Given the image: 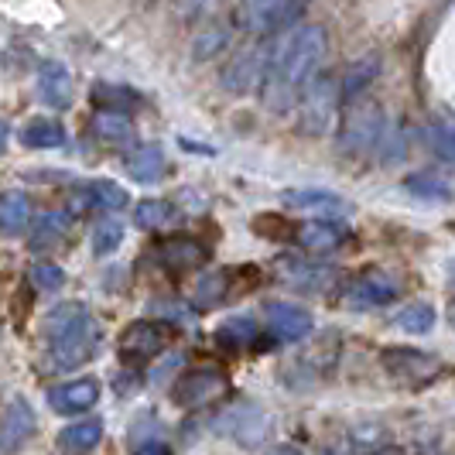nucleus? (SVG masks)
Returning <instances> with one entry per match:
<instances>
[{"label":"nucleus","mask_w":455,"mask_h":455,"mask_svg":"<svg viewBox=\"0 0 455 455\" xmlns=\"http://www.w3.org/2000/svg\"><path fill=\"white\" fill-rule=\"evenodd\" d=\"M216 428L223 435H233L240 445H260L267 435V418L253 404H233L216 418Z\"/></svg>","instance_id":"9d476101"},{"label":"nucleus","mask_w":455,"mask_h":455,"mask_svg":"<svg viewBox=\"0 0 455 455\" xmlns=\"http://www.w3.org/2000/svg\"><path fill=\"white\" fill-rule=\"evenodd\" d=\"M295 236L298 247H305L308 253H329L346 240V227L332 223V220H315V223H305Z\"/></svg>","instance_id":"aec40b11"},{"label":"nucleus","mask_w":455,"mask_h":455,"mask_svg":"<svg viewBox=\"0 0 455 455\" xmlns=\"http://www.w3.org/2000/svg\"><path fill=\"white\" fill-rule=\"evenodd\" d=\"M267 332L281 342H298L312 332V315L291 305V301H271L267 305Z\"/></svg>","instance_id":"f8f14e48"},{"label":"nucleus","mask_w":455,"mask_h":455,"mask_svg":"<svg viewBox=\"0 0 455 455\" xmlns=\"http://www.w3.org/2000/svg\"><path fill=\"white\" fill-rule=\"evenodd\" d=\"M92 134L100 137L103 144H114V148H124V144H134V120L127 114H114V110H96L92 116Z\"/></svg>","instance_id":"4be33fe9"},{"label":"nucleus","mask_w":455,"mask_h":455,"mask_svg":"<svg viewBox=\"0 0 455 455\" xmlns=\"http://www.w3.org/2000/svg\"><path fill=\"white\" fill-rule=\"evenodd\" d=\"M100 339H103L100 322L90 315V319L79 322L76 329H68L66 336L48 342L45 366L48 370H72V366L90 363L92 356H96V349H100Z\"/></svg>","instance_id":"7ed1b4c3"},{"label":"nucleus","mask_w":455,"mask_h":455,"mask_svg":"<svg viewBox=\"0 0 455 455\" xmlns=\"http://www.w3.org/2000/svg\"><path fill=\"white\" fill-rule=\"evenodd\" d=\"M428 144L445 164H455V116H435L428 124Z\"/></svg>","instance_id":"c85d7f7f"},{"label":"nucleus","mask_w":455,"mask_h":455,"mask_svg":"<svg viewBox=\"0 0 455 455\" xmlns=\"http://www.w3.org/2000/svg\"><path fill=\"white\" fill-rule=\"evenodd\" d=\"M384 370L397 380H408V384H421V380H432L438 373V360L432 353H421V349H408V346H394L384 349Z\"/></svg>","instance_id":"1a4fd4ad"},{"label":"nucleus","mask_w":455,"mask_h":455,"mask_svg":"<svg viewBox=\"0 0 455 455\" xmlns=\"http://www.w3.org/2000/svg\"><path fill=\"white\" fill-rule=\"evenodd\" d=\"M322 455H349V452H346V449H339V445H336V449H325V452H322Z\"/></svg>","instance_id":"37998d69"},{"label":"nucleus","mask_w":455,"mask_h":455,"mask_svg":"<svg viewBox=\"0 0 455 455\" xmlns=\"http://www.w3.org/2000/svg\"><path fill=\"white\" fill-rule=\"evenodd\" d=\"M271 455H298V452H295V449H288V445H284V449H274Z\"/></svg>","instance_id":"79ce46f5"},{"label":"nucleus","mask_w":455,"mask_h":455,"mask_svg":"<svg viewBox=\"0 0 455 455\" xmlns=\"http://www.w3.org/2000/svg\"><path fill=\"white\" fill-rule=\"evenodd\" d=\"M90 96L100 110H114V114H127L137 103V96L127 86H107V83H96Z\"/></svg>","instance_id":"7c9ffc66"},{"label":"nucleus","mask_w":455,"mask_h":455,"mask_svg":"<svg viewBox=\"0 0 455 455\" xmlns=\"http://www.w3.org/2000/svg\"><path fill=\"white\" fill-rule=\"evenodd\" d=\"M223 291H227V274H209V277L199 281V288H196V301L203 308L205 305H216L223 298Z\"/></svg>","instance_id":"4c0bfd02"},{"label":"nucleus","mask_w":455,"mask_h":455,"mask_svg":"<svg viewBox=\"0 0 455 455\" xmlns=\"http://www.w3.org/2000/svg\"><path fill=\"white\" fill-rule=\"evenodd\" d=\"M120 243H124V223L120 220L107 216L92 227V253L96 257H110V253H116Z\"/></svg>","instance_id":"473e14b6"},{"label":"nucleus","mask_w":455,"mask_h":455,"mask_svg":"<svg viewBox=\"0 0 455 455\" xmlns=\"http://www.w3.org/2000/svg\"><path fill=\"white\" fill-rule=\"evenodd\" d=\"M281 199H284V205L301 209V212H322V216L349 212V205L342 203L336 192H325V188H288Z\"/></svg>","instance_id":"6ab92c4d"},{"label":"nucleus","mask_w":455,"mask_h":455,"mask_svg":"<svg viewBox=\"0 0 455 455\" xmlns=\"http://www.w3.org/2000/svg\"><path fill=\"white\" fill-rule=\"evenodd\" d=\"M124 172L140 185H155L164 175V151L158 144H137L134 151H127Z\"/></svg>","instance_id":"a211bd4d"},{"label":"nucleus","mask_w":455,"mask_h":455,"mask_svg":"<svg viewBox=\"0 0 455 455\" xmlns=\"http://www.w3.org/2000/svg\"><path fill=\"white\" fill-rule=\"evenodd\" d=\"M66 227H68L66 212H45V216H38L35 233H31V247H35V251H45L52 243H59Z\"/></svg>","instance_id":"2f4dec72"},{"label":"nucleus","mask_w":455,"mask_h":455,"mask_svg":"<svg viewBox=\"0 0 455 455\" xmlns=\"http://www.w3.org/2000/svg\"><path fill=\"white\" fill-rule=\"evenodd\" d=\"M408 137H404V124H387L384 127V137H380V148H377V155L384 164H394V161H404L408 155Z\"/></svg>","instance_id":"c9c22d12"},{"label":"nucleus","mask_w":455,"mask_h":455,"mask_svg":"<svg viewBox=\"0 0 455 455\" xmlns=\"http://www.w3.org/2000/svg\"><path fill=\"white\" fill-rule=\"evenodd\" d=\"M377 76H380V59H377V55H363V59L349 62L346 72H342V83H339L342 107H356V100L373 86Z\"/></svg>","instance_id":"f3484780"},{"label":"nucleus","mask_w":455,"mask_h":455,"mask_svg":"<svg viewBox=\"0 0 455 455\" xmlns=\"http://www.w3.org/2000/svg\"><path fill=\"white\" fill-rule=\"evenodd\" d=\"M179 220V209L164 199H144L134 209V223L140 229H164Z\"/></svg>","instance_id":"bb28decb"},{"label":"nucleus","mask_w":455,"mask_h":455,"mask_svg":"<svg viewBox=\"0 0 455 455\" xmlns=\"http://www.w3.org/2000/svg\"><path fill=\"white\" fill-rule=\"evenodd\" d=\"M172 336L175 332L164 322H134V325L124 329V336L116 342V353H120L124 363H148L172 342Z\"/></svg>","instance_id":"423d86ee"},{"label":"nucleus","mask_w":455,"mask_h":455,"mask_svg":"<svg viewBox=\"0 0 455 455\" xmlns=\"http://www.w3.org/2000/svg\"><path fill=\"white\" fill-rule=\"evenodd\" d=\"M449 274H452V281H455V264H452V267H449Z\"/></svg>","instance_id":"c03bdc74"},{"label":"nucleus","mask_w":455,"mask_h":455,"mask_svg":"<svg viewBox=\"0 0 455 455\" xmlns=\"http://www.w3.org/2000/svg\"><path fill=\"white\" fill-rule=\"evenodd\" d=\"M394 325H397V329H404V332H411V336H425V332L435 325V308L428 305V301L408 305L404 312H397Z\"/></svg>","instance_id":"72a5a7b5"},{"label":"nucleus","mask_w":455,"mask_h":455,"mask_svg":"<svg viewBox=\"0 0 455 455\" xmlns=\"http://www.w3.org/2000/svg\"><path fill=\"white\" fill-rule=\"evenodd\" d=\"M158 260L168 274L196 271V267L205 264V247L192 236H172L158 247Z\"/></svg>","instance_id":"dca6fc26"},{"label":"nucleus","mask_w":455,"mask_h":455,"mask_svg":"<svg viewBox=\"0 0 455 455\" xmlns=\"http://www.w3.org/2000/svg\"><path fill=\"white\" fill-rule=\"evenodd\" d=\"M38 96L42 103H48L52 110H66L76 96V86H72V72H68L62 62L48 59L38 66Z\"/></svg>","instance_id":"2eb2a0df"},{"label":"nucleus","mask_w":455,"mask_h":455,"mask_svg":"<svg viewBox=\"0 0 455 455\" xmlns=\"http://www.w3.org/2000/svg\"><path fill=\"white\" fill-rule=\"evenodd\" d=\"M339 86H336V79L332 76H315L312 79V86L301 92V100H298V127H301V134H312V137H322L325 131H332V124H336V114H339Z\"/></svg>","instance_id":"f03ea898"},{"label":"nucleus","mask_w":455,"mask_h":455,"mask_svg":"<svg viewBox=\"0 0 455 455\" xmlns=\"http://www.w3.org/2000/svg\"><path fill=\"white\" fill-rule=\"evenodd\" d=\"M220 45H227V35H223L220 28H212V31H205L203 35V42H196V55L205 59V55H212Z\"/></svg>","instance_id":"58836bf2"},{"label":"nucleus","mask_w":455,"mask_h":455,"mask_svg":"<svg viewBox=\"0 0 455 455\" xmlns=\"http://www.w3.org/2000/svg\"><path fill=\"white\" fill-rule=\"evenodd\" d=\"M83 319H90V312H86V305H79V301H62V305H55L52 312L45 315V339H59V336H66L68 329H76Z\"/></svg>","instance_id":"a878e982"},{"label":"nucleus","mask_w":455,"mask_h":455,"mask_svg":"<svg viewBox=\"0 0 455 455\" xmlns=\"http://www.w3.org/2000/svg\"><path fill=\"white\" fill-rule=\"evenodd\" d=\"M31 223V199L24 192H4L0 196V233L18 236Z\"/></svg>","instance_id":"393cba45"},{"label":"nucleus","mask_w":455,"mask_h":455,"mask_svg":"<svg viewBox=\"0 0 455 455\" xmlns=\"http://www.w3.org/2000/svg\"><path fill=\"white\" fill-rule=\"evenodd\" d=\"M308 7V0H243L240 21L257 35H274L298 21V14Z\"/></svg>","instance_id":"6e6552de"},{"label":"nucleus","mask_w":455,"mask_h":455,"mask_svg":"<svg viewBox=\"0 0 455 455\" xmlns=\"http://www.w3.org/2000/svg\"><path fill=\"white\" fill-rule=\"evenodd\" d=\"M274 48L271 45H251L247 52H240L227 68H223V90L227 92H253L257 86L264 90V79H267V68H271Z\"/></svg>","instance_id":"0eeeda50"},{"label":"nucleus","mask_w":455,"mask_h":455,"mask_svg":"<svg viewBox=\"0 0 455 455\" xmlns=\"http://www.w3.org/2000/svg\"><path fill=\"white\" fill-rule=\"evenodd\" d=\"M397 281L384 271H366L360 274L353 284H349V291H346V301L353 305V308H380V305H390L394 298H397Z\"/></svg>","instance_id":"9b49d317"},{"label":"nucleus","mask_w":455,"mask_h":455,"mask_svg":"<svg viewBox=\"0 0 455 455\" xmlns=\"http://www.w3.org/2000/svg\"><path fill=\"white\" fill-rule=\"evenodd\" d=\"M281 277L295 288H305V291H322L329 281H332V271L329 267H319V264H308V260H295V257H284L277 264Z\"/></svg>","instance_id":"412c9836"},{"label":"nucleus","mask_w":455,"mask_h":455,"mask_svg":"<svg viewBox=\"0 0 455 455\" xmlns=\"http://www.w3.org/2000/svg\"><path fill=\"white\" fill-rule=\"evenodd\" d=\"M387 120L380 116L377 107H349V114L342 116L339 148L346 155H370L380 148Z\"/></svg>","instance_id":"20e7f679"},{"label":"nucleus","mask_w":455,"mask_h":455,"mask_svg":"<svg viewBox=\"0 0 455 455\" xmlns=\"http://www.w3.org/2000/svg\"><path fill=\"white\" fill-rule=\"evenodd\" d=\"M134 455H172V449H168L164 442H158V438H151V442H144Z\"/></svg>","instance_id":"ea45409f"},{"label":"nucleus","mask_w":455,"mask_h":455,"mask_svg":"<svg viewBox=\"0 0 455 455\" xmlns=\"http://www.w3.org/2000/svg\"><path fill=\"white\" fill-rule=\"evenodd\" d=\"M227 390H229V377L220 366H196V370H185L182 377L175 380L172 401L179 408H203L209 401L223 397Z\"/></svg>","instance_id":"39448f33"},{"label":"nucleus","mask_w":455,"mask_h":455,"mask_svg":"<svg viewBox=\"0 0 455 455\" xmlns=\"http://www.w3.org/2000/svg\"><path fill=\"white\" fill-rule=\"evenodd\" d=\"M257 339V322L251 315H233L216 329V342L227 346V349H240V346H251Z\"/></svg>","instance_id":"cd10ccee"},{"label":"nucleus","mask_w":455,"mask_h":455,"mask_svg":"<svg viewBox=\"0 0 455 455\" xmlns=\"http://www.w3.org/2000/svg\"><path fill=\"white\" fill-rule=\"evenodd\" d=\"M96 401H100V384L92 377L68 380V384H59V387L48 390V408L59 411V414H83Z\"/></svg>","instance_id":"4468645a"},{"label":"nucleus","mask_w":455,"mask_h":455,"mask_svg":"<svg viewBox=\"0 0 455 455\" xmlns=\"http://www.w3.org/2000/svg\"><path fill=\"white\" fill-rule=\"evenodd\" d=\"M35 411L24 397H14L7 408H4V418H0V452H18L24 442L35 435Z\"/></svg>","instance_id":"ddd939ff"},{"label":"nucleus","mask_w":455,"mask_h":455,"mask_svg":"<svg viewBox=\"0 0 455 455\" xmlns=\"http://www.w3.org/2000/svg\"><path fill=\"white\" fill-rule=\"evenodd\" d=\"M404 188H408L411 196L432 199V203H449V199H452V188L442 182V179H435V175H408V179H404Z\"/></svg>","instance_id":"f704fd0d"},{"label":"nucleus","mask_w":455,"mask_h":455,"mask_svg":"<svg viewBox=\"0 0 455 455\" xmlns=\"http://www.w3.org/2000/svg\"><path fill=\"white\" fill-rule=\"evenodd\" d=\"M28 281L38 288V291H59L62 284H66V271L62 267H55V264H31V271H28Z\"/></svg>","instance_id":"e433bc0d"},{"label":"nucleus","mask_w":455,"mask_h":455,"mask_svg":"<svg viewBox=\"0 0 455 455\" xmlns=\"http://www.w3.org/2000/svg\"><path fill=\"white\" fill-rule=\"evenodd\" d=\"M325 28L319 24H305V28H291L284 35V42L274 48L271 68L264 79V107L274 114H288L301 100V92L312 86L315 72H319L322 59H325Z\"/></svg>","instance_id":"f257e3e1"},{"label":"nucleus","mask_w":455,"mask_h":455,"mask_svg":"<svg viewBox=\"0 0 455 455\" xmlns=\"http://www.w3.org/2000/svg\"><path fill=\"white\" fill-rule=\"evenodd\" d=\"M83 203L86 205H103V209H124L127 205V188L116 182H107V179H96V182H86L83 185Z\"/></svg>","instance_id":"c756f323"},{"label":"nucleus","mask_w":455,"mask_h":455,"mask_svg":"<svg viewBox=\"0 0 455 455\" xmlns=\"http://www.w3.org/2000/svg\"><path fill=\"white\" fill-rule=\"evenodd\" d=\"M21 144L31 148V151H55L66 144V127L59 120H48V116H38L31 124H24L21 131Z\"/></svg>","instance_id":"b1692460"},{"label":"nucleus","mask_w":455,"mask_h":455,"mask_svg":"<svg viewBox=\"0 0 455 455\" xmlns=\"http://www.w3.org/2000/svg\"><path fill=\"white\" fill-rule=\"evenodd\" d=\"M103 438V421L100 418H90V421H76V425H66L62 435H59V449L68 455H83L96 449Z\"/></svg>","instance_id":"5701e85b"},{"label":"nucleus","mask_w":455,"mask_h":455,"mask_svg":"<svg viewBox=\"0 0 455 455\" xmlns=\"http://www.w3.org/2000/svg\"><path fill=\"white\" fill-rule=\"evenodd\" d=\"M4 144H7V124L0 120V151H4Z\"/></svg>","instance_id":"a19ab883"}]
</instances>
